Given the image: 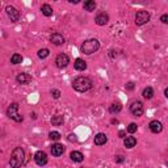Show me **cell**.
<instances>
[{"mask_svg": "<svg viewBox=\"0 0 168 168\" xmlns=\"http://www.w3.org/2000/svg\"><path fill=\"white\" fill-rule=\"evenodd\" d=\"M24 159H25V153H24L22 147H16L12 151L9 164L12 168H21V166L24 164Z\"/></svg>", "mask_w": 168, "mask_h": 168, "instance_id": "6da1fadb", "label": "cell"}, {"mask_svg": "<svg viewBox=\"0 0 168 168\" xmlns=\"http://www.w3.org/2000/svg\"><path fill=\"white\" fill-rule=\"evenodd\" d=\"M92 86H93V83H92V80L89 78H87V76H79L76 78L74 80L72 83V88L75 91H78V92H87V91H89Z\"/></svg>", "mask_w": 168, "mask_h": 168, "instance_id": "7a4b0ae2", "label": "cell"}, {"mask_svg": "<svg viewBox=\"0 0 168 168\" xmlns=\"http://www.w3.org/2000/svg\"><path fill=\"white\" fill-rule=\"evenodd\" d=\"M99 49H100V42L97 41V39H95V38H91V39L84 41L82 47H80L82 53L83 54H87V55H91V54L96 53Z\"/></svg>", "mask_w": 168, "mask_h": 168, "instance_id": "3957f363", "label": "cell"}, {"mask_svg": "<svg viewBox=\"0 0 168 168\" xmlns=\"http://www.w3.org/2000/svg\"><path fill=\"white\" fill-rule=\"evenodd\" d=\"M7 116H8L9 118L13 119V121H16V122H21L22 119H24L22 116L18 113V104H17V102L11 104L9 108L7 109Z\"/></svg>", "mask_w": 168, "mask_h": 168, "instance_id": "277c9868", "label": "cell"}, {"mask_svg": "<svg viewBox=\"0 0 168 168\" xmlns=\"http://www.w3.org/2000/svg\"><path fill=\"white\" fill-rule=\"evenodd\" d=\"M150 21V13L147 11H138L135 15V24L137 25H145Z\"/></svg>", "mask_w": 168, "mask_h": 168, "instance_id": "5b68a950", "label": "cell"}, {"mask_svg": "<svg viewBox=\"0 0 168 168\" xmlns=\"http://www.w3.org/2000/svg\"><path fill=\"white\" fill-rule=\"evenodd\" d=\"M130 112L133 116H135V117H141L143 114V104L141 101H134L130 105Z\"/></svg>", "mask_w": 168, "mask_h": 168, "instance_id": "8992f818", "label": "cell"}, {"mask_svg": "<svg viewBox=\"0 0 168 168\" xmlns=\"http://www.w3.org/2000/svg\"><path fill=\"white\" fill-rule=\"evenodd\" d=\"M5 12H7L8 17L11 18V21H12V22H17V21H18V18H20V12H18L17 9H16L15 7H12V5H7Z\"/></svg>", "mask_w": 168, "mask_h": 168, "instance_id": "52a82bcc", "label": "cell"}, {"mask_svg": "<svg viewBox=\"0 0 168 168\" xmlns=\"http://www.w3.org/2000/svg\"><path fill=\"white\" fill-rule=\"evenodd\" d=\"M69 63H70V58H69V55H66V54H59L57 59H55V65H57L58 69H65V67H67Z\"/></svg>", "mask_w": 168, "mask_h": 168, "instance_id": "ba28073f", "label": "cell"}, {"mask_svg": "<svg viewBox=\"0 0 168 168\" xmlns=\"http://www.w3.org/2000/svg\"><path fill=\"white\" fill-rule=\"evenodd\" d=\"M34 162L41 167L45 166L47 163V155H46L45 151H37V153L34 154Z\"/></svg>", "mask_w": 168, "mask_h": 168, "instance_id": "9c48e42d", "label": "cell"}, {"mask_svg": "<svg viewBox=\"0 0 168 168\" xmlns=\"http://www.w3.org/2000/svg\"><path fill=\"white\" fill-rule=\"evenodd\" d=\"M50 41L51 43H54L55 46H61L65 43V37L61 33H53L50 35Z\"/></svg>", "mask_w": 168, "mask_h": 168, "instance_id": "30bf717a", "label": "cell"}, {"mask_svg": "<svg viewBox=\"0 0 168 168\" xmlns=\"http://www.w3.org/2000/svg\"><path fill=\"white\" fill-rule=\"evenodd\" d=\"M149 127H150V130L153 131V133H155V134L160 133V131L163 130V125H162V122H159L158 119H154V121H151V122H150V125H149Z\"/></svg>", "mask_w": 168, "mask_h": 168, "instance_id": "8fae6325", "label": "cell"}, {"mask_svg": "<svg viewBox=\"0 0 168 168\" xmlns=\"http://www.w3.org/2000/svg\"><path fill=\"white\" fill-rule=\"evenodd\" d=\"M65 153V147L61 143H54L53 146H51V154L54 155V156H61V155Z\"/></svg>", "mask_w": 168, "mask_h": 168, "instance_id": "7c38bea8", "label": "cell"}, {"mask_svg": "<svg viewBox=\"0 0 168 168\" xmlns=\"http://www.w3.org/2000/svg\"><path fill=\"white\" fill-rule=\"evenodd\" d=\"M108 21H109V16H108L106 13H99L97 16H96V18H95V22L97 24V25H100V26L108 24Z\"/></svg>", "mask_w": 168, "mask_h": 168, "instance_id": "4fadbf2b", "label": "cell"}, {"mask_svg": "<svg viewBox=\"0 0 168 168\" xmlns=\"http://www.w3.org/2000/svg\"><path fill=\"white\" fill-rule=\"evenodd\" d=\"M106 141H108V138H106V135L104 134V133H99V134L95 135V145H96V146H102V145H105Z\"/></svg>", "mask_w": 168, "mask_h": 168, "instance_id": "5bb4252c", "label": "cell"}, {"mask_svg": "<svg viewBox=\"0 0 168 168\" xmlns=\"http://www.w3.org/2000/svg\"><path fill=\"white\" fill-rule=\"evenodd\" d=\"M16 80H17L18 84H28L32 80V76H30V75H28V74L21 72V74H18L17 76H16Z\"/></svg>", "mask_w": 168, "mask_h": 168, "instance_id": "9a60e30c", "label": "cell"}, {"mask_svg": "<svg viewBox=\"0 0 168 168\" xmlns=\"http://www.w3.org/2000/svg\"><path fill=\"white\" fill-rule=\"evenodd\" d=\"M74 67H75V70H78V71H84L87 69V63H86V61H83L82 58H78V59H75V62H74Z\"/></svg>", "mask_w": 168, "mask_h": 168, "instance_id": "2e32d148", "label": "cell"}, {"mask_svg": "<svg viewBox=\"0 0 168 168\" xmlns=\"http://www.w3.org/2000/svg\"><path fill=\"white\" fill-rule=\"evenodd\" d=\"M70 158L72 159V162L80 163V162H83V159H84V155L80 153V151H72V153L70 154Z\"/></svg>", "mask_w": 168, "mask_h": 168, "instance_id": "e0dca14e", "label": "cell"}, {"mask_svg": "<svg viewBox=\"0 0 168 168\" xmlns=\"http://www.w3.org/2000/svg\"><path fill=\"white\" fill-rule=\"evenodd\" d=\"M123 145H125L126 149H133V147L137 145V139L134 137H126L125 141H123Z\"/></svg>", "mask_w": 168, "mask_h": 168, "instance_id": "ac0fdd59", "label": "cell"}, {"mask_svg": "<svg viewBox=\"0 0 168 168\" xmlns=\"http://www.w3.org/2000/svg\"><path fill=\"white\" fill-rule=\"evenodd\" d=\"M63 122H65V118H63L62 114H55V116H53V118H51V123H53L54 126H59V125H62Z\"/></svg>", "mask_w": 168, "mask_h": 168, "instance_id": "d6986e66", "label": "cell"}, {"mask_svg": "<svg viewBox=\"0 0 168 168\" xmlns=\"http://www.w3.org/2000/svg\"><path fill=\"white\" fill-rule=\"evenodd\" d=\"M41 12H42V15L46 16V17H50V16L53 15V8H51L49 4H43L41 7Z\"/></svg>", "mask_w": 168, "mask_h": 168, "instance_id": "ffe728a7", "label": "cell"}, {"mask_svg": "<svg viewBox=\"0 0 168 168\" xmlns=\"http://www.w3.org/2000/svg\"><path fill=\"white\" fill-rule=\"evenodd\" d=\"M84 9L88 11V12H92L96 9V3L93 0H87L86 3H84Z\"/></svg>", "mask_w": 168, "mask_h": 168, "instance_id": "44dd1931", "label": "cell"}, {"mask_svg": "<svg viewBox=\"0 0 168 168\" xmlns=\"http://www.w3.org/2000/svg\"><path fill=\"white\" fill-rule=\"evenodd\" d=\"M121 109H122L121 104H118V102H114V104H112V105L109 106V113H112V114H114V113H118V112H121Z\"/></svg>", "mask_w": 168, "mask_h": 168, "instance_id": "7402d4cb", "label": "cell"}, {"mask_svg": "<svg viewBox=\"0 0 168 168\" xmlns=\"http://www.w3.org/2000/svg\"><path fill=\"white\" fill-rule=\"evenodd\" d=\"M142 95H143V97H145V99H151L154 96V89L151 87H147V88L143 89Z\"/></svg>", "mask_w": 168, "mask_h": 168, "instance_id": "603a6c76", "label": "cell"}, {"mask_svg": "<svg viewBox=\"0 0 168 168\" xmlns=\"http://www.w3.org/2000/svg\"><path fill=\"white\" fill-rule=\"evenodd\" d=\"M22 62V57L20 54H13L11 57V63L12 65H20Z\"/></svg>", "mask_w": 168, "mask_h": 168, "instance_id": "cb8c5ba5", "label": "cell"}, {"mask_svg": "<svg viewBox=\"0 0 168 168\" xmlns=\"http://www.w3.org/2000/svg\"><path fill=\"white\" fill-rule=\"evenodd\" d=\"M49 138L51 139V141H59V139H61V134H59L58 131H50Z\"/></svg>", "mask_w": 168, "mask_h": 168, "instance_id": "d4e9b609", "label": "cell"}, {"mask_svg": "<svg viewBox=\"0 0 168 168\" xmlns=\"http://www.w3.org/2000/svg\"><path fill=\"white\" fill-rule=\"evenodd\" d=\"M49 54H50V51H49V49H41L38 51V57L41 58V59H43V58H46V57H49Z\"/></svg>", "mask_w": 168, "mask_h": 168, "instance_id": "484cf974", "label": "cell"}, {"mask_svg": "<svg viewBox=\"0 0 168 168\" xmlns=\"http://www.w3.org/2000/svg\"><path fill=\"white\" fill-rule=\"evenodd\" d=\"M138 130V126H137V123H134V122H131L129 126H127V131H129L130 134H133L135 133V131Z\"/></svg>", "mask_w": 168, "mask_h": 168, "instance_id": "4316f807", "label": "cell"}, {"mask_svg": "<svg viewBox=\"0 0 168 168\" xmlns=\"http://www.w3.org/2000/svg\"><path fill=\"white\" fill-rule=\"evenodd\" d=\"M51 96H53L54 99H59V96H61V91H59V89H53V91H51Z\"/></svg>", "mask_w": 168, "mask_h": 168, "instance_id": "83f0119b", "label": "cell"}, {"mask_svg": "<svg viewBox=\"0 0 168 168\" xmlns=\"http://www.w3.org/2000/svg\"><path fill=\"white\" fill-rule=\"evenodd\" d=\"M126 89H129V91H131V89H134V83L133 82H129L126 84Z\"/></svg>", "mask_w": 168, "mask_h": 168, "instance_id": "f1b7e54d", "label": "cell"}, {"mask_svg": "<svg viewBox=\"0 0 168 168\" xmlns=\"http://www.w3.org/2000/svg\"><path fill=\"white\" fill-rule=\"evenodd\" d=\"M160 20H162L163 24H167L168 22V15H163L162 17H160Z\"/></svg>", "mask_w": 168, "mask_h": 168, "instance_id": "f546056e", "label": "cell"}, {"mask_svg": "<svg viewBox=\"0 0 168 168\" xmlns=\"http://www.w3.org/2000/svg\"><path fill=\"white\" fill-rule=\"evenodd\" d=\"M116 162H117V163H122L123 162V156H122V155H117V156H116Z\"/></svg>", "mask_w": 168, "mask_h": 168, "instance_id": "4dcf8cb0", "label": "cell"}, {"mask_svg": "<svg viewBox=\"0 0 168 168\" xmlns=\"http://www.w3.org/2000/svg\"><path fill=\"white\" fill-rule=\"evenodd\" d=\"M69 139H70L71 142H72V141H78V139H76V135H74V134H70V135H69Z\"/></svg>", "mask_w": 168, "mask_h": 168, "instance_id": "1f68e13d", "label": "cell"}, {"mask_svg": "<svg viewBox=\"0 0 168 168\" xmlns=\"http://www.w3.org/2000/svg\"><path fill=\"white\" fill-rule=\"evenodd\" d=\"M118 135H119V137H121V138H123V137H125V131H123V130H121V131H119V133H118Z\"/></svg>", "mask_w": 168, "mask_h": 168, "instance_id": "d6a6232c", "label": "cell"}, {"mask_svg": "<svg viewBox=\"0 0 168 168\" xmlns=\"http://www.w3.org/2000/svg\"><path fill=\"white\" fill-rule=\"evenodd\" d=\"M70 3H74V4H78L79 0H70Z\"/></svg>", "mask_w": 168, "mask_h": 168, "instance_id": "836d02e7", "label": "cell"}, {"mask_svg": "<svg viewBox=\"0 0 168 168\" xmlns=\"http://www.w3.org/2000/svg\"><path fill=\"white\" fill-rule=\"evenodd\" d=\"M164 96H166V97H168V88H166V91H164Z\"/></svg>", "mask_w": 168, "mask_h": 168, "instance_id": "e575fe53", "label": "cell"}]
</instances>
